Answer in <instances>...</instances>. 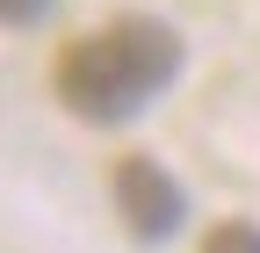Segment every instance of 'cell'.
Returning <instances> with one entry per match:
<instances>
[{
    "mask_svg": "<svg viewBox=\"0 0 260 253\" xmlns=\"http://www.w3.org/2000/svg\"><path fill=\"white\" fill-rule=\"evenodd\" d=\"M181 73V37L152 15H123L102 37L65 44L58 58V102L87 123H130L159 87Z\"/></svg>",
    "mask_w": 260,
    "mask_h": 253,
    "instance_id": "cell-1",
    "label": "cell"
},
{
    "mask_svg": "<svg viewBox=\"0 0 260 253\" xmlns=\"http://www.w3.org/2000/svg\"><path fill=\"white\" fill-rule=\"evenodd\" d=\"M116 210L138 239H167L181 225V181L159 160H123L116 167Z\"/></svg>",
    "mask_w": 260,
    "mask_h": 253,
    "instance_id": "cell-2",
    "label": "cell"
},
{
    "mask_svg": "<svg viewBox=\"0 0 260 253\" xmlns=\"http://www.w3.org/2000/svg\"><path fill=\"white\" fill-rule=\"evenodd\" d=\"M203 253H260V232H253V225H217V232L203 239Z\"/></svg>",
    "mask_w": 260,
    "mask_h": 253,
    "instance_id": "cell-3",
    "label": "cell"
},
{
    "mask_svg": "<svg viewBox=\"0 0 260 253\" xmlns=\"http://www.w3.org/2000/svg\"><path fill=\"white\" fill-rule=\"evenodd\" d=\"M0 8H8V22H15V29H37V22L51 15V0H0Z\"/></svg>",
    "mask_w": 260,
    "mask_h": 253,
    "instance_id": "cell-4",
    "label": "cell"
}]
</instances>
